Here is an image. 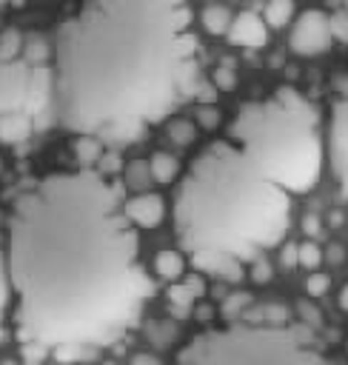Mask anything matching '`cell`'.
I'll return each mask as SVG.
<instances>
[{
  "instance_id": "cell-10",
  "label": "cell",
  "mask_w": 348,
  "mask_h": 365,
  "mask_svg": "<svg viewBox=\"0 0 348 365\" xmlns=\"http://www.w3.org/2000/svg\"><path fill=\"white\" fill-rule=\"evenodd\" d=\"M126 217L131 220L134 228H157L165 217V202L160 194H137L131 200H126Z\"/></svg>"
},
{
  "instance_id": "cell-27",
  "label": "cell",
  "mask_w": 348,
  "mask_h": 365,
  "mask_svg": "<svg viewBox=\"0 0 348 365\" xmlns=\"http://www.w3.org/2000/svg\"><path fill=\"white\" fill-rule=\"evenodd\" d=\"M331 34H334V40L348 43V9L331 14Z\"/></svg>"
},
{
  "instance_id": "cell-14",
  "label": "cell",
  "mask_w": 348,
  "mask_h": 365,
  "mask_svg": "<svg viewBox=\"0 0 348 365\" xmlns=\"http://www.w3.org/2000/svg\"><path fill=\"white\" fill-rule=\"evenodd\" d=\"M200 20H203V29L208 34H228V29L234 23V14L225 6H205Z\"/></svg>"
},
{
  "instance_id": "cell-32",
  "label": "cell",
  "mask_w": 348,
  "mask_h": 365,
  "mask_svg": "<svg viewBox=\"0 0 348 365\" xmlns=\"http://www.w3.org/2000/svg\"><path fill=\"white\" fill-rule=\"evenodd\" d=\"M251 279L254 282H268L271 279V265L265 259H254L251 262Z\"/></svg>"
},
{
  "instance_id": "cell-13",
  "label": "cell",
  "mask_w": 348,
  "mask_h": 365,
  "mask_svg": "<svg viewBox=\"0 0 348 365\" xmlns=\"http://www.w3.org/2000/svg\"><path fill=\"white\" fill-rule=\"evenodd\" d=\"M154 271H157V277L160 279H168V282H177V279H183V274H185V257L180 254V251H160L157 257H154Z\"/></svg>"
},
{
  "instance_id": "cell-6",
  "label": "cell",
  "mask_w": 348,
  "mask_h": 365,
  "mask_svg": "<svg viewBox=\"0 0 348 365\" xmlns=\"http://www.w3.org/2000/svg\"><path fill=\"white\" fill-rule=\"evenodd\" d=\"M46 114L51 117V66L0 60V120L29 117L37 125Z\"/></svg>"
},
{
  "instance_id": "cell-15",
  "label": "cell",
  "mask_w": 348,
  "mask_h": 365,
  "mask_svg": "<svg viewBox=\"0 0 348 365\" xmlns=\"http://www.w3.org/2000/svg\"><path fill=\"white\" fill-rule=\"evenodd\" d=\"M291 17H294V0H268L265 3L262 20L268 29H282L291 23Z\"/></svg>"
},
{
  "instance_id": "cell-18",
  "label": "cell",
  "mask_w": 348,
  "mask_h": 365,
  "mask_svg": "<svg viewBox=\"0 0 348 365\" xmlns=\"http://www.w3.org/2000/svg\"><path fill=\"white\" fill-rule=\"evenodd\" d=\"M23 40L26 37L20 31H14V29L3 31L0 34V60H17L23 54Z\"/></svg>"
},
{
  "instance_id": "cell-23",
  "label": "cell",
  "mask_w": 348,
  "mask_h": 365,
  "mask_svg": "<svg viewBox=\"0 0 348 365\" xmlns=\"http://www.w3.org/2000/svg\"><path fill=\"white\" fill-rule=\"evenodd\" d=\"M328 288H331V277H328V274H319V271H314V274L305 279V294H308L311 299H317V297L328 294Z\"/></svg>"
},
{
  "instance_id": "cell-11",
  "label": "cell",
  "mask_w": 348,
  "mask_h": 365,
  "mask_svg": "<svg viewBox=\"0 0 348 365\" xmlns=\"http://www.w3.org/2000/svg\"><path fill=\"white\" fill-rule=\"evenodd\" d=\"M203 294V279L200 277H188L185 282H171L168 285V302L174 305V314L177 317H185L194 297Z\"/></svg>"
},
{
  "instance_id": "cell-9",
  "label": "cell",
  "mask_w": 348,
  "mask_h": 365,
  "mask_svg": "<svg viewBox=\"0 0 348 365\" xmlns=\"http://www.w3.org/2000/svg\"><path fill=\"white\" fill-rule=\"evenodd\" d=\"M228 40L242 48H262L268 43V26L254 11H240L228 29Z\"/></svg>"
},
{
  "instance_id": "cell-34",
  "label": "cell",
  "mask_w": 348,
  "mask_h": 365,
  "mask_svg": "<svg viewBox=\"0 0 348 365\" xmlns=\"http://www.w3.org/2000/svg\"><path fill=\"white\" fill-rule=\"evenodd\" d=\"M302 231H305L308 237H317V234H319V217H314V214L302 217Z\"/></svg>"
},
{
  "instance_id": "cell-8",
  "label": "cell",
  "mask_w": 348,
  "mask_h": 365,
  "mask_svg": "<svg viewBox=\"0 0 348 365\" xmlns=\"http://www.w3.org/2000/svg\"><path fill=\"white\" fill-rule=\"evenodd\" d=\"M334 43V34H331V17L319 9H308L302 11L297 20H294V29H291V51L294 54H302V57H314V54H322L328 51Z\"/></svg>"
},
{
  "instance_id": "cell-3",
  "label": "cell",
  "mask_w": 348,
  "mask_h": 365,
  "mask_svg": "<svg viewBox=\"0 0 348 365\" xmlns=\"http://www.w3.org/2000/svg\"><path fill=\"white\" fill-rule=\"evenodd\" d=\"M291 220V194L231 137L208 143L174 197V234L203 274L240 279L242 265L277 245Z\"/></svg>"
},
{
  "instance_id": "cell-37",
  "label": "cell",
  "mask_w": 348,
  "mask_h": 365,
  "mask_svg": "<svg viewBox=\"0 0 348 365\" xmlns=\"http://www.w3.org/2000/svg\"><path fill=\"white\" fill-rule=\"evenodd\" d=\"M339 308L348 314V282L342 285V291H339Z\"/></svg>"
},
{
  "instance_id": "cell-7",
  "label": "cell",
  "mask_w": 348,
  "mask_h": 365,
  "mask_svg": "<svg viewBox=\"0 0 348 365\" xmlns=\"http://www.w3.org/2000/svg\"><path fill=\"white\" fill-rule=\"evenodd\" d=\"M328 157H331V168L339 180V188L348 197V77H342L337 83V100L331 106Z\"/></svg>"
},
{
  "instance_id": "cell-26",
  "label": "cell",
  "mask_w": 348,
  "mask_h": 365,
  "mask_svg": "<svg viewBox=\"0 0 348 365\" xmlns=\"http://www.w3.org/2000/svg\"><path fill=\"white\" fill-rule=\"evenodd\" d=\"M214 86H217L220 91H231V88L237 86V74H234L231 63H222L220 68H214Z\"/></svg>"
},
{
  "instance_id": "cell-33",
  "label": "cell",
  "mask_w": 348,
  "mask_h": 365,
  "mask_svg": "<svg viewBox=\"0 0 348 365\" xmlns=\"http://www.w3.org/2000/svg\"><path fill=\"white\" fill-rule=\"evenodd\" d=\"M200 125L203 128H217L220 125V111L217 108H211V106H205V108H200Z\"/></svg>"
},
{
  "instance_id": "cell-28",
  "label": "cell",
  "mask_w": 348,
  "mask_h": 365,
  "mask_svg": "<svg viewBox=\"0 0 348 365\" xmlns=\"http://www.w3.org/2000/svg\"><path fill=\"white\" fill-rule=\"evenodd\" d=\"M262 319H265V325L282 328L288 322V311H285V305H265L262 308Z\"/></svg>"
},
{
  "instance_id": "cell-29",
  "label": "cell",
  "mask_w": 348,
  "mask_h": 365,
  "mask_svg": "<svg viewBox=\"0 0 348 365\" xmlns=\"http://www.w3.org/2000/svg\"><path fill=\"white\" fill-rule=\"evenodd\" d=\"M43 356H46V345H40V342H23V359H26V365H40Z\"/></svg>"
},
{
  "instance_id": "cell-40",
  "label": "cell",
  "mask_w": 348,
  "mask_h": 365,
  "mask_svg": "<svg viewBox=\"0 0 348 365\" xmlns=\"http://www.w3.org/2000/svg\"><path fill=\"white\" fill-rule=\"evenodd\" d=\"M106 365H114V362H106Z\"/></svg>"
},
{
  "instance_id": "cell-2",
  "label": "cell",
  "mask_w": 348,
  "mask_h": 365,
  "mask_svg": "<svg viewBox=\"0 0 348 365\" xmlns=\"http://www.w3.org/2000/svg\"><path fill=\"white\" fill-rule=\"evenodd\" d=\"M188 0H86L51 37V120L134 143L197 94Z\"/></svg>"
},
{
  "instance_id": "cell-17",
  "label": "cell",
  "mask_w": 348,
  "mask_h": 365,
  "mask_svg": "<svg viewBox=\"0 0 348 365\" xmlns=\"http://www.w3.org/2000/svg\"><path fill=\"white\" fill-rule=\"evenodd\" d=\"M74 154L83 163V168H91L103 154V143L97 137H77L74 140Z\"/></svg>"
},
{
  "instance_id": "cell-30",
  "label": "cell",
  "mask_w": 348,
  "mask_h": 365,
  "mask_svg": "<svg viewBox=\"0 0 348 365\" xmlns=\"http://www.w3.org/2000/svg\"><path fill=\"white\" fill-rule=\"evenodd\" d=\"M80 351H83V345H57L54 348V359L63 362V365H68V362L80 359Z\"/></svg>"
},
{
  "instance_id": "cell-31",
  "label": "cell",
  "mask_w": 348,
  "mask_h": 365,
  "mask_svg": "<svg viewBox=\"0 0 348 365\" xmlns=\"http://www.w3.org/2000/svg\"><path fill=\"white\" fill-rule=\"evenodd\" d=\"M280 262H282L285 268H294V265H300V245H294V242H285V245H282V251H280Z\"/></svg>"
},
{
  "instance_id": "cell-21",
  "label": "cell",
  "mask_w": 348,
  "mask_h": 365,
  "mask_svg": "<svg viewBox=\"0 0 348 365\" xmlns=\"http://www.w3.org/2000/svg\"><path fill=\"white\" fill-rule=\"evenodd\" d=\"M322 262V248L317 242H300V265L308 271H317Z\"/></svg>"
},
{
  "instance_id": "cell-1",
  "label": "cell",
  "mask_w": 348,
  "mask_h": 365,
  "mask_svg": "<svg viewBox=\"0 0 348 365\" xmlns=\"http://www.w3.org/2000/svg\"><path fill=\"white\" fill-rule=\"evenodd\" d=\"M123 188L94 168L54 171L9 211L6 262L14 331L40 345H106L154 294Z\"/></svg>"
},
{
  "instance_id": "cell-5",
  "label": "cell",
  "mask_w": 348,
  "mask_h": 365,
  "mask_svg": "<svg viewBox=\"0 0 348 365\" xmlns=\"http://www.w3.org/2000/svg\"><path fill=\"white\" fill-rule=\"evenodd\" d=\"M180 365H334L311 342L305 325L231 322L197 334L177 356Z\"/></svg>"
},
{
  "instance_id": "cell-36",
  "label": "cell",
  "mask_w": 348,
  "mask_h": 365,
  "mask_svg": "<svg viewBox=\"0 0 348 365\" xmlns=\"http://www.w3.org/2000/svg\"><path fill=\"white\" fill-rule=\"evenodd\" d=\"M328 259H331V262H342V259H345V251H342L339 245H331V248H328Z\"/></svg>"
},
{
  "instance_id": "cell-25",
  "label": "cell",
  "mask_w": 348,
  "mask_h": 365,
  "mask_svg": "<svg viewBox=\"0 0 348 365\" xmlns=\"http://www.w3.org/2000/svg\"><path fill=\"white\" fill-rule=\"evenodd\" d=\"M297 311H300V319L305 322V328H319V325H322V314H319V308H317L314 302L300 299V302H297Z\"/></svg>"
},
{
  "instance_id": "cell-19",
  "label": "cell",
  "mask_w": 348,
  "mask_h": 365,
  "mask_svg": "<svg viewBox=\"0 0 348 365\" xmlns=\"http://www.w3.org/2000/svg\"><path fill=\"white\" fill-rule=\"evenodd\" d=\"M168 137L177 145H191L197 140V125L191 120H171L168 123Z\"/></svg>"
},
{
  "instance_id": "cell-35",
  "label": "cell",
  "mask_w": 348,
  "mask_h": 365,
  "mask_svg": "<svg viewBox=\"0 0 348 365\" xmlns=\"http://www.w3.org/2000/svg\"><path fill=\"white\" fill-rule=\"evenodd\" d=\"M131 365H163L154 354H134L131 356Z\"/></svg>"
},
{
  "instance_id": "cell-12",
  "label": "cell",
  "mask_w": 348,
  "mask_h": 365,
  "mask_svg": "<svg viewBox=\"0 0 348 365\" xmlns=\"http://www.w3.org/2000/svg\"><path fill=\"white\" fill-rule=\"evenodd\" d=\"M148 168H151V180L160 182V185H168L177 180L180 174V160L168 151H154L151 160H148Z\"/></svg>"
},
{
  "instance_id": "cell-38",
  "label": "cell",
  "mask_w": 348,
  "mask_h": 365,
  "mask_svg": "<svg viewBox=\"0 0 348 365\" xmlns=\"http://www.w3.org/2000/svg\"><path fill=\"white\" fill-rule=\"evenodd\" d=\"M197 317H200V319H211V308H208V305H203V308H200V314H197Z\"/></svg>"
},
{
  "instance_id": "cell-22",
  "label": "cell",
  "mask_w": 348,
  "mask_h": 365,
  "mask_svg": "<svg viewBox=\"0 0 348 365\" xmlns=\"http://www.w3.org/2000/svg\"><path fill=\"white\" fill-rule=\"evenodd\" d=\"M9 297H11V282H9V262H6V251L0 248V319H3V314H6Z\"/></svg>"
},
{
  "instance_id": "cell-24",
  "label": "cell",
  "mask_w": 348,
  "mask_h": 365,
  "mask_svg": "<svg viewBox=\"0 0 348 365\" xmlns=\"http://www.w3.org/2000/svg\"><path fill=\"white\" fill-rule=\"evenodd\" d=\"M248 305H251V297H248V294H231V297L222 302V314H225L228 319H234V317H240L242 311H248Z\"/></svg>"
},
{
  "instance_id": "cell-39",
  "label": "cell",
  "mask_w": 348,
  "mask_h": 365,
  "mask_svg": "<svg viewBox=\"0 0 348 365\" xmlns=\"http://www.w3.org/2000/svg\"><path fill=\"white\" fill-rule=\"evenodd\" d=\"M0 365H17V362H11V359H6V362H0Z\"/></svg>"
},
{
  "instance_id": "cell-41",
  "label": "cell",
  "mask_w": 348,
  "mask_h": 365,
  "mask_svg": "<svg viewBox=\"0 0 348 365\" xmlns=\"http://www.w3.org/2000/svg\"><path fill=\"white\" fill-rule=\"evenodd\" d=\"M345 3H348V0H345Z\"/></svg>"
},
{
  "instance_id": "cell-4",
  "label": "cell",
  "mask_w": 348,
  "mask_h": 365,
  "mask_svg": "<svg viewBox=\"0 0 348 365\" xmlns=\"http://www.w3.org/2000/svg\"><path fill=\"white\" fill-rule=\"evenodd\" d=\"M228 137L254 154L288 194H305L317 185L322 171L319 114L297 88L280 86L262 100L242 103Z\"/></svg>"
},
{
  "instance_id": "cell-16",
  "label": "cell",
  "mask_w": 348,
  "mask_h": 365,
  "mask_svg": "<svg viewBox=\"0 0 348 365\" xmlns=\"http://www.w3.org/2000/svg\"><path fill=\"white\" fill-rule=\"evenodd\" d=\"M34 131V123L29 117H6L0 120V140L3 143H20Z\"/></svg>"
},
{
  "instance_id": "cell-20",
  "label": "cell",
  "mask_w": 348,
  "mask_h": 365,
  "mask_svg": "<svg viewBox=\"0 0 348 365\" xmlns=\"http://www.w3.org/2000/svg\"><path fill=\"white\" fill-rule=\"evenodd\" d=\"M148 180H151V168H148L145 160H134V163L126 165V182L131 188H145Z\"/></svg>"
}]
</instances>
